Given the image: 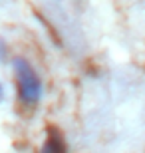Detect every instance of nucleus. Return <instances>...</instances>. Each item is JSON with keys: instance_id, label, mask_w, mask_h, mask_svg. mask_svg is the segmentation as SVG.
I'll return each instance as SVG.
<instances>
[{"instance_id": "nucleus-1", "label": "nucleus", "mask_w": 145, "mask_h": 153, "mask_svg": "<svg viewBox=\"0 0 145 153\" xmlns=\"http://www.w3.org/2000/svg\"><path fill=\"white\" fill-rule=\"evenodd\" d=\"M14 76H16L18 97L24 105H36L42 100V79L36 74V70L30 66L24 58H16L14 62Z\"/></svg>"}, {"instance_id": "nucleus-4", "label": "nucleus", "mask_w": 145, "mask_h": 153, "mask_svg": "<svg viewBox=\"0 0 145 153\" xmlns=\"http://www.w3.org/2000/svg\"><path fill=\"white\" fill-rule=\"evenodd\" d=\"M4 102V88H2V84H0V103Z\"/></svg>"}, {"instance_id": "nucleus-3", "label": "nucleus", "mask_w": 145, "mask_h": 153, "mask_svg": "<svg viewBox=\"0 0 145 153\" xmlns=\"http://www.w3.org/2000/svg\"><path fill=\"white\" fill-rule=\"evenodd\" d=\"M6 58V44L0 40V60H4Z\"/></svg>"}, {"instance_id": "nucleus-2", "label": "nucleus", "mask_w": 145, "mask_h": 153, "mask_svg": "<svg viewBox=\"0 0 145 153\" xmlns=\"http://www.w3.org/2000/svg\"><path fill=\"white\" fill-rule=\"evenodd\" d=\"M42 153H66V145H64V139L62 135H50L46 139Z\"/></svg>"}]
</instances>
